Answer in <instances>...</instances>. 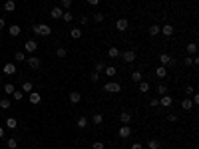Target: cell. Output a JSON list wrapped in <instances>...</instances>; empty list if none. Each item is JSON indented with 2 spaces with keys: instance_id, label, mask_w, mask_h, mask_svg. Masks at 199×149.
Listing matches in <instances>:
<instances>
[{
  "instance_id": "obj_1",
  "label": "cell",
  "mask_w": 199,
  "mask_h": 149,
  "mask_svg": "<svg viewBox=\"0 0 199 149\" xmlns=\"http://www.w3.org/2000/svg\"><path fill=\"white\" fill-rule=\"evenodd\" d=\"M32 30H34L36 36H50L52 34V26H48V24H34Z\"/></svg>"
},
{
  "instance_id": "obj_2",
  "label": "cell",
  "mask_w": 199,
  "mask_h": 149,
  "mask_svg": "<svg viewBox=\"0 0 199 149\" xmlns=\"http://www.w3.org/2000/svg\"><path fill=\"white\" fill-rule=\"evenodd\" d=\"M104 92H107V94H120L122 92V84L120 82H106L104 84Z\"/></svg>"
},
{
  "instance_id": "obj_3",
  "label": "cell",
  "mask_w": 199,
  "mask_h": 149,
  "mask_svg": "<svg viewBox=\"0 0 199 149\" xmlns=\"http://www.w3.org/2000/svg\"><path fill=\"white\" fill-rule=\"evenodd\" d=\"M120 56H122V60H123V62H127V64H133V62L137 60L136 50H126V52H120Z\"/></svg>"
},
{
  "instance_id": "obj_4",
  "label": "cell",
  "mask_w": 199,
  "mask_h": 149,
  "mask_svg": "<svg viewBox=\"0 0 199 149\" xmlns=\"http://www.w3.org/2000/svg\"><path fill=\"white\" fill-rule=\"evenodd\" d=\"M159 64H161L163 68H167V66L173 68V66H175V60H173L169 54H165V52H163V54H159Z\"/></svg>"
},
{
  "instance_id": "obj_5",
  "label": "cell",
  "mask_w": 199,
  "mask_h": 149,
  "mask_svg": "<svg viewBox=\"0 0 199 149\" xmlns=\"http://www.w3.org/2000/svg\"><path fill=\"white\" fill-rule=\"evenodd\" d=\"M26 62H28V66L32 68V70H40V66H42V60L38 56H28L26 58Z\"/></svg>"
},
{
  "instance_id": "obj_6",
  "label": "cell",
  "mask_w": 199,
  "mask_h": 149,
  "mask_svg": "<svg viewBox=\"0 0 199 149\" xmlns=\"http://www.w3.org/2000/svg\"><path fill=\"white\" fill-rule=\"evenodd\" d=\"M24 50L28 52V54H34V52L38 50V42H36V40H28V42L24 44Z\"/></svg>"
},
{
  "instance_id": "obj_7",
  "label": "cell",
  "mask_w": 199,
  "mask_h": 149,
  "mask_svg": "<svg viewBox=\"0 0 199 149\" xmlns=\"http://www.w3.org/2000/svg\"><path fill=\"white\" fill-rule=\"evenodd\" d=\"M117 135H120L122 139H127V137L132 135V127L130 125H122L120 129H117Z\"/></svg>"
},
{
  "instance_id": "obj_8",
  "label": "cell",
  "mask_w": 199,
  "mask_h": 149,
  "mask_svg": "<svg viewBox=\"0 0 199 149\" xmlns=\"http://www.w3.org/2000/svg\"><path fill=\"white\" fill-rule=\"evenodd\" d=\"M2 70H4L6 76H14V74H16V64L14 62H8V64H4V66H2Z\"/></svg>"
},
{
  "instance_id": "obj_9",
  "label": "cell",
  "mask_w": 199,
  "mask_h": 149,
  "mask_svg": "<svg viewBox=\"0 0 199 149\" xmlns=\"http://www.w3.org/2000/svg\"><path fill=\"white\" fill-rule=\"evenodd\" d=\"M88 125H90V119L86 118V115H80V118L76 119V127H78V129H86Z\"/></svg>"
},
{
  "instance_id": "obj_10",
  "label": "cell",
  "mask_w": 199,
  "mask_h": 149,
  "mask_svg": "<svg viewBox=\"0 0 199 149\" xmlns=\"http://www.w3.org/2000/svg\"><path fill=\"white\" fill-rule=\"evenodd\" d=\"M116 28L120 30V32H126L127 28H130V22H127L126 18H120V20H117V22H116Z\"/></svg>"
},
{
  "instance_id": "obj_11",
  "label": "cell",
  "mask_w": 199,
  "mask_h": 149,
  "mask_svg": "<svg viewBox=\"0 0 199 149\" xmlns=\"http://www.w3.org/2000/svg\"><path fill=\"white\" fill-rule=\"evenodd\" d=\"M28 99H30V103L38 105V103L42 102V95H40L38 92H30V94H28Z\"/></svg>"
},
{
  "instance_id": "obj_12",
  "label": "cell",
  "mask_w": 199,
  "mask_h": 149,
  "mask_svg": "<svg viewBox=\"0 0 199 149\" xmlns=\"http://www.w3.org/2000/svg\"><path fill=\"white\" fill-rule=\"evenodd\" d=\"M159 34H163L165 38L173 36V26H171V24H163V26H161V32H159Z\"/></svg>"
},
{
  "instance_id": "obj_13",
  "label": "cell",
  "mask_w": 199,
  "mask_h": 149,
  "mask_svg": "<svg viewBox=\"0 0 199 149\" xmlns=\"http://www.w3.org/2000/svg\"><path fill=\"white\" fill-rule=\"evenodd\" d=\"M68 99H70V103H80V102H82V94H80V92H70Z\"/></svg>"
},
{
  "instance_id": "obj_14",
  "label": "cell",
  "mask_w": 199,
  "mask_h": 149,
  "mask_svg": "<svg viewBox=\"0 0 199 149\" xmlns=\"http://www.w3.org/2000/svg\"><path fill=\"white\" fill-rule=\"evenodd\" d=\"M20 32H22V28H20L18 24H12V26H8V34L12 36V38H16V36H20Z\"/></svg>"
},
{
  "instance_id": "obj_15",
  "label": "cell",
  "mask_w": 199,
  "mask_h": 149,
  "mask_svg": "<svg viewBox=\"0 0 199 149\" xmlns=\"http://www.w3.org/2000/svg\"><path fill=\"white\" fill-rule=\"evenodd\" d=\"M62 14H64V10H62L60 6H54V8L50 10V16H52L54 20H60V18H62Z\"/></svg>"
},
{
  "instance_id": "obj_16",
  "label": "cell",
  "mask_w": 199,
  "mask_h": 149,
  "mask_svg": "<svg viewBox=\"0 0 199 149\" xmlns=\"http://www.w3.org/2000/svg\"><path fill=\"white\" fill-rule=\"evenodd\" d=\"M173 103V98H171V95H161V99H159V105H163V108H169V105Z\"/></svg>"
},
{
  "instance_id": "obj_17",
  "label": "cell",
  "mask_w": 199,
  "mask_h": 149,
  "mask_svg": "<svg viewBox=\"0 0 199 149\" xmlns=\"http://www.w3.org/2000/svg\"><path fill=\"white\" fill-rule=\"evenodd\" d=\"M120 121L123 125H127L132 121V113H130V111H122V113H120Z\"/></svg>"
},
{
  "instance_id": "obj_18",
  "label": "cell",
  "mask_w": 199,
  "mask_h": 149,
  "mask_svg": "<svg viewBox=\"0 0 199 149\" xmlns=\"http://www.w3.org/2000/svg\"><path fill=\"white\" fill-rule=\"evenodd\" d=\"M159 32H161V26H157V24H152V26L147 28V34H149V36H153V38L159 34Z\"/></svg>"
},
{
  "instance_id": "obj_19",
  "label": "cell",
  "mask_w": 199,
  "mask_h": 149,
  "mask_svg": "<svg viewBox=\"0 0 199 149\" xmlns=\"http://www.w3.org/2000/svg\"><path fill=\"white\" fill-rule=\"evenodd\" d=\"M155 76H157V78H161V79H163V78H167V68L157 66V68H155Z\"/></svg>"
},
{
  "instance_id": "obj_20",
  "label": "cell",
  "mask_w": 199,
  "mask_h": 149,
  "mask_svg": "<svg viewBox=\"0 0 199 149\" xmlns=\"http://www.w3.org/2000/svg\"><path fill=\"white\" fill-rule=\"evenodd\" d=\"M130 78H132V82H136V84H139V82H142V79H143V74L139 72V70H133Z\"/></svg>"
},
{
  "instance_id": "obj_21",
  "label": "cell",
  "mask_w": 199,
  "mask_h": 149,
  "mask_svg": "<svg viewBox=\"0 0 199 149\" xmlns=\"http://www.w3.org/2000/svg\"><path fill=\"white\" fill-rule=\"evenodd\" d=\"M16 10V2L14 0H6L4 2V12H14Z\"/></svg>"
},
{
  "instance_id": "obj_22",
  "label": "cell",
  "mask_w": 199,
  "mask_h": 149,
  "mask_svg": "<svg viewBox=\"0 0 199 149\" xmlns=\"http://www.w3.org/2000/svg\"><path fill=\"white\" fill-rule=\"evenodd\" d=\"M181 109H183V111H191V109H193V102L185 98L183 102H181Z\"/></svg>"
},
{
  "instance_id": "obj_23",
  "label": "cell",
  "mask_w": 199,
  "mask_h": 149,
  "mask_svg": "<svg viewBox=\"0 0 199 149\" xmlns=\"http://www.w3.org/2000/svg\"><path fill=\"white\" fill-rule=\"evenodd\" d=\"M70 36H72L74 40H80L82 38V28H72L70 30Z\"/></svg>"
},
{
  "instance_id": "obj_24",
  "label": "cell",
  "mask_w": 199,
  "mask_h": 149,
  "mask_svg": "<svg viewBox=\"0 0 199 149\" xmlns=\"http://www.w3.org/2000/svg\"><path fill=\"white\" fill-rule=\"evenodd\" d=\"M107 56L110 58H120V50H117L116 46H110L107 48Z\"/></svg>"
},
{
  "instance_id": "obj_25",
  "label": "cell",
  "mask_w": 199,
  "mask_h": 149,
  "mask_svg": "<svg viewBox=\"0 0 199 149\" xmlns=\"http://www.w3.org/2000/svg\"><path fill=\"white\" fill-rule=\"evenodd\" d=\"M92 123H94V125L104 123V115H102V113H94V115H92Z\"/></svg>"
},
{
  "instance_id": "obj_26",
  "label": "cell",
  "mask_w": 199,
  "mask_h": 149,
  "mask_svg": "<svg viewBox=\"0 0 199 149\" xmlns=\"http://www.w3.org/2000/svg\"><path fill=\"white\" fill-rule=\"evenodd\" d=\"M149 88H152V86H149L147 82H143V79L139 82V94H147V92H149Z\"/></svg>"
},
{
  "instance_id": "obj_27",
  "label": "cell",
  "mask_w": 199,
  "mask_h": 149,
  "mask_svg": "<svg viewBox=\"0 0 199 149\" xmlns=\"http://www.w3.org/2000/svg\"><path fill=\"white\" fill-rule=\"evenodd\" d=\"M147 147H149V149H159V147H161V141H159V139H149V141H147Z\"/></svg>"
},
{
  "instance_id": "obj_28",
  "label": "cell",
  "mask_w": 199,
  "mask_h": 149,
  "mask_svg": "<svg viewBox=\"0 0 199 149\" xmlns=\"http://www.w3.org/2000/svg\"><path fill=\"white\" fill-rule=\"evenodd\" d=\"M6 127L8 129H16V127H18V121H16L14 118H8L6 119Z\"/></svg>"
},
{
  "instance_id": "obj_29",
  "label": "cell",
  "mask_w": 199,
  "mask_h": 149,
  "mask_svg": "<svg viewBox=\"0 0 199 149\" xmlns=\"http://www.w3.org/2000/svg\"><path fill=\"white\" fill-rule=\"evenodd\" d=\"M195 52H197V44H195V42H191V44H187V54L195 56Z\"/></svg>"
},
{
  "instance_id": "obj_30",
  "label": "cell",
  "mask_w": 199,
  "mask_h": 149,
  "mask_svg": "<svg viewBox=\"0 0 199 149\" xmlns=\"http://www.w3.org/2000/svg\"><path fill=\"white\" fill-rule=\"evenodd\" d=\"M10 99L8 98H4V99H0V109H10Z\"/></svg>"
},
{
  "instance_id": "obj_31",
  "label": "cell",
  "mask_w": 199,
  "mask_h": 149,
  "mask_svg": "<svg viewBox=\"0 0 199 149\" xmlns=\"http://www.w3.org/2000/svg\"><path fill=\"white\" fill-rule=\"evenodd\" d=\"M104 20H106V14H104V12H96V14H94V22L100 24V22H104Z\"/></svg>"
},
{
  "instance_id": "obj_32",
  "label": "cell",
  "mask_w": 199,
  "mask_h": 149,
  "mask_svg": "<svg viewBox=\"0 0 199 149\" xmlns=\"http://www.w3.org/2000/svg\"><path fill=\"white\" fill-rule=\"evenodd\" d=\"M14 84H4V94H8V95H12L14 94Z\"/></svg>"
},
{
  "instance_id": "obj_33",
  "label": "cell",
  "mask_w": 199,
  "mask_h": 149,
  "mask_svg": "<svg viewBox=\"0 0 199 149\" xmlns=\"http://www.w3.org/2000/svg\"><path fill=\"white\" fill-rule=\"evenodd\" d=\"M155 92H157L159 95H165V94H167V86H165V84H159V86L155 88Z\"/></svg>"
},
{
  "instance_id": "obj_34",
  "label": "cell",
  "mask_w": 199,
  "mask_h": 149,
  "mask_svg": "<svg viewBox=\"0 0 199 149\" xmlns=\"http://www.w3.org/2000/svg\"><path fill=\"white\" fill-rule=\"evenodd\" d=\"M14 62H26V54H24V52H16V54H14Z\"/></svg>"
},
{
  "instance_id": "obj_35",
  "label": "cell",
  "mask_w": 199,
  "mask_h": 149,
  "mask_svg": "<svg viewBox=\"0 0 199 149\" xmlns=\"http://www.w3.org/2000/svg\"><path fill=\"white\" fill-rule=\"evenodd\" d=\"M56 56H58V58H66V56H68V50H66V48H62V46H60V48L56 50Z\"/></svg>"
},
{
  "instance_id": "obj_36",
  "label": "cell",
  "mask_w": 199,
  "mask_h": 149,
  "mask_svg": "<svg viewBox=\"0 0 199 149\" xmlns=\"http://www.w3.org/2000/svg\"><path fill=\"white\" fill-rule=\"evenodd\" d=\"M104 70H106V64L102 62V60H98V62H96V72H98V74H102Z\"/></svg>"
},
{
  "instance_id": "obj_37",
  "label": "cell",
  "mask_w": 199,
  "mask_h": 149,
  "mask_svg": "<svg viewBox=\"0 0 199 149\" xmlns=\"http://www.w3.org/2000/svg\"><path fill=\"white\" fill-rule=\"evenodd\" d=\"M116 68L114 66H106V70H104V74H106V76H116Z\"/></svg>"
},
{
  "instance_id": "obj_38",
  "label": "cell",
  "mask_w": 199,
  "mask_h": 149,
  "mask_svg": "<svg viewBox=\"0 0 199 149\" xmlns=\"http://www.w3.org/2000/svg\"><path fill=\"white\" fill-rule=\"evenodd\" d=\"M62 20H64V22H72V20H74V14H72V12H64V14H62Z\"/></svg>"
},
{
  "instance_id": "obj_39",
  "label": "cell",
  "mask_w": 199,
  "mask_h": 149,
  "mask_svg": "<svg viewBox=\"0 0 199 149\" xmlns=\"http://www.w3.org/2000/svg\"><path fill=\"white\" fill-rule=\"evenodd\" d=\"M6 147L8 149H16V147H18V141H16V139H6Z\"/></svg>"
},
{
  "instance_id": "obj_40",
  "label": "cell",
  "mask_w": 199,
  "mask_h": 149,
  "mask_svg": "<svg viewBox=\"0 0 199 149\" xmlns=\"http://www.w3.org/2000/svg\"><path fill=\"white\" fill-rule=\"evenodd\" d=\"M32 88H34V86H32V82H24V84H22V92H28V94H30Z\"/></svg>"
},
{
  "instance_id": "obj_41",
  "label": "cell",
  "mask_w": 199,
  "mask_h": 149,
  "mask_svg": "<svg viewBox=\"0 0 199 149\" xmlns=\"http://www.w3.org/2000/svg\"><path fill=\"white\" fill-rule=\"evenodd\" d=\"M12 98L16 99V102H22V99H24V94H22V92H16V89H14V94H12Z\"/></svg>"
},
{
  "instance_id": "obj_42",
  "label": "cell",
  "mask_w": 199,
  "mask_h": 149,
  "mask_svg": "<svg viewBox=\"0 0 199 149\" xmlns=\"http://www.w3.org/2000/svg\"><path fill=\"white\" fill-rule=\"evenodd\" d=\"M92 149H106V145H104V141H94Z\"/></svg>"
},
{
  "instance_id": "obj_43",
  "label": "cell",
  "mask_w": 199,
  "mask_h": 149,
  "mask_svg": "<svg viewBox=\"0 0 199 149\" xmlns=\"http://www.w3.org/2000/svg\"><path fill=\"white\" fill-rule=\"evenodd\" d=\"M183 66H185V68L193 66V56H187V58H185V60H183Z\"/></svg>"
},
{
  "instance_id": "obj_44",
  "label": "cell",
  "mask_w": 199,
  "mask_h": 149,
  "mask_svg": "<svg viewBox=\"0 0 199 149\" xmlns=\"http://www.w3.org/2000/svg\"><path fill=\"white\" fill-rule=\"evenodd\" d=\"M90 79H92L94 84H96V82H100V74H98V72H92V76H90Z\"/></svg>"
},
{
  "instance_id": "obj_45",
  "label": "cell",
  "mask_w": 199,
  "mask_h": 149,
  "mask_svg": "<svg viewBox=\"0 0 199 149\" xmlns=\"http://www.w3.org/2000/svg\"><path fill=\"white\" fill-rule=\"evenodd\" d=\"M70 6H72V0H62V6H60L62 10L64 8H70Z\"/></svg>"
},
{
  "instance_id": "obj_46",
  "label": "cell",
  "mask_w": 199,
  "mask_h": 149,
  "mask_svg": "<svg viewBox=\"0 0 199 149\" xmlns=\"http://www.w3.org/2000/svg\"><path fill=\"white\" fill-rule=\"evenodd\" d=\"M149 105H152V108H159V99H157V98L149 99Z\"/></svg>"
},
{
  "instance_id": "obj_47",
  "label": "cell",
  "mask_w": 199,
  "mask_h": 149,
  "mask_svg": "<svg viewBox=\"0 0 199 149\" xmlns=\"http://www.w3.org/2000/svg\"><path fill=\"white\" fill-rule=\"evenodd\" d=\"M191 95H193V98H191V102H193V105H197V103H199V95H197L195 92H193Z\"/></svg>"
},
{
  "instance_id": "obj_48",
  "label": "cell",
  "mask_w": 199,
  "mask_h": 149,
  "mask_svg": "<svg viewBox=\"0 0 199 149\" xmlns=\"http://www.w3.org/2000/svg\"><path fill=\"white\" fill-rule=\"evenodd\" d=\"M167 119L171 121V123H175V121H179V118H177L175 113H169V118H167Z\"/></svg>"
},
{
  "instance_id": "obj_49",
  "label": "cell",
  "mask_w": 199,
  "mask_h": 149,
  "mask_svg": "<svg viewBox=\"0 0 199 149\" xmlns=\"http://www.w3.org/2000/svg\"><path fill=\"white\" fill-rule=\"evenodd\" d=\"M185 92H187V95H191L193 92H195V88H193V86H187V88H185Z\"/></svg>"
},
{
  "instance_id": "obj_50",
  "label": "cell",
  "mask_w": 199,
  "mask_h": 149,
  "mask_svg": "<svg viewBox=\"0 0 199 149\" xmlns=\"http://www.w3.org/2000/svg\"><path fill=\"white\" fill-rule=\"evenodd\" d=\"M88 4H90V6H98L100 0H88Z\"/></svg>"
},
{
  "instance_id": "obj_51",
  "label": "cell",
  "mask_w": 199,
  "mask_h": 149,
  "mask_svg": "<svg viewBox=\"0 0 199 149\" xmlns=\"http://www.w3.org/2000/svg\"><path fill=\"white\" fill-rule=\"evenodd\" d=\"M132 149H143V145L137 141V143H133V145H132Z\"/></svg>"
},
{
  "instance_id": "obj_52",
  "label": "cell",
  "mask_w": 199,
  "mask_h": 149,
  "mask_svg": "<svg viewBox=\"0 0 199 149\" xmlns=\"http://www.w3.org/2000/svg\"><path fill=\"white\" fill-rule=\"evenodd\" d=\"M80 24H82V26L88 24V16H82V18H80Z\"/></svg>"
},
{
  "instance_id": "obj_53",
  "label": "cell",
  "mask_w": 199,
  "mask_h": 149,
  "mask_svg": "<svg viewBox=\"0 0 199 149\" xmlns=\"http://www.w3.org/2000/svg\"><path fill=\"white\" fill-rule=\"evenodd\" d=\"M4 26H6V22H4V18H0V30H2Z\"/></svg>"
},
{
  "instance_id": "obj_54",
  "label": "cell",
  "mask_w": 199,
  "mask_h": 149,
  "mask_svg": "<svg viewBox=\"0 0 199 149\" xmlns=\"http://www.w3.org/2000/svg\"><path fill=\"white\" fill-rule=\"evenodd\" d=\"M4 137V127H0V139Z\"/></svg>"
},
{
  "instance_id": "obj_55",
  "label": "cell",
  "mask_w": 199,
  "mask_h": 149,
  "mask_svg": "<svg viewBox=\"0 0 199 149\" xmlns=\"http://www.w3.org/2000/svg\"><path fill=\"white\" fill-rule=\"evenodd\" d=\"M159 149H163V147H159Z\"/></svg>"
},
{
  "instance_id": "obj_56",
  "label": "cell",
  "mask_w": 199,
  "mask_h": 149,
  "mask_svg": "<svg viewBox=\"0 0 199 149\" xmlns=\"http://www.w3.org/2000/svg\"><path fill=\"white\" fill-rule=\"evenodd\" d=\"M0 68H2V66H0Z\"/></svg>"
}]
</instances>
